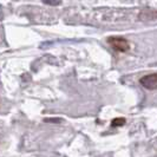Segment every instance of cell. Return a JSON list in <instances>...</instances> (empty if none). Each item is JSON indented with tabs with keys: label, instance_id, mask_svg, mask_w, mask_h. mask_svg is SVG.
I'll return each mask as SVG.
<instances>
[{
	"label": "cell",
	"instance_id": "obj_4",
	"mask_svg": "<svg viewBox=\"0 0 157 157\" xmlns=\"http://www.w3.org/2000/svg\"><path fill=\"white\" fill-rule=\"evenodd\" d=\"M125 124V118L121 117V118H113L112 122H111V126L112 128H117V126H122Z\"/></svg>",
	"mask_w": 157,
	"mask_h": 157
},
{
	"label": "cell",
	"instance_id": "obj_1",
	"mask_svg": "<svg viewBox=\"0 0 157 157\" xmlns=\"http://www.w3.org/2000/svg\"><path fill=\"white\" fill-rule=\"evenodd\" d=\"M108 43L115 51L121 52V53H125L130 50V44L129 41L123 38V37H118V36H112L108 38Z\"/></svg>",
	"mask_w": 157,
	"mask_h": 157
},
{
	"label": "cell",
	"instance_id": "obj_2",
	"mask_svg": "<svg viewBox=\"0 0 157 157\" xmlns=\"http://www.w3.org/2000/svg\"><path fill=\"white\" fill-rule=\"evenodd\" d=\"M140 84L147 90H156L157 89V73L145 75L140 79Z\"/></svg>",
	"mask_w": 157,
	"mask_h": 157
},
{
	"label": "cell",
	"instance_id": "obj_3",
	"mask_svg": "<svg viewBox=\"0 0 157 157\" xmlns=\"http://www.w3.org/2000/svg\"><path fill=\"white\" fill-rule=\"evenodd\" d=\"M157 18V11L154 10H145V11H142L141 14H140V19L143 21H147V20H154Z\"/></svg>",
	"mask_w": 157,
	"mask_h": 157
}]
</instances>
